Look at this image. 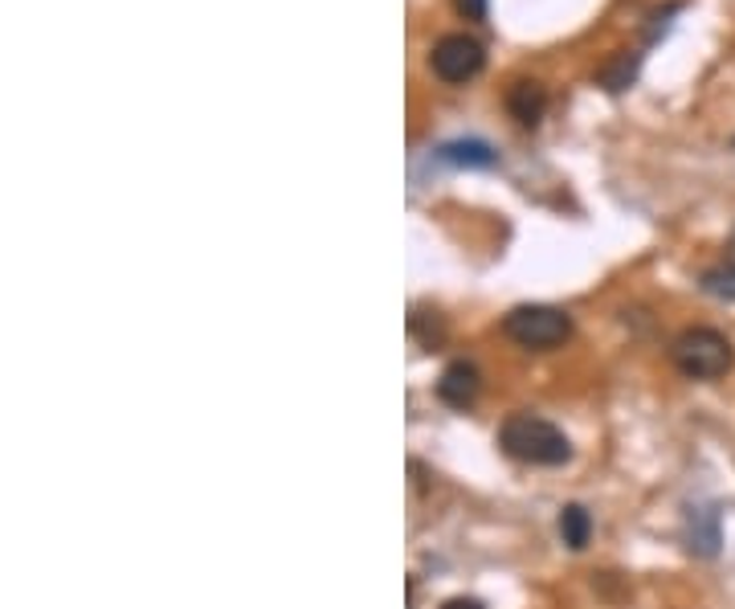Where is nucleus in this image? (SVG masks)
I'll return each instance as SVG.
<instances>
[{"label": "nucleus", "instance_id": "nucleus-1", "mask_svg": "<svg viewBox=\"0 0 735 609\" xmlns=\"http://www.w3.org/2000/svg\"><path fill=\"white\" fill-rule=\"evenodd\" d=\"M498 447L507 450L511 459L532 462V466H560L573 454L564 430H556L552 421L535 418V413H511L498 426Z\"/></svg>", "mask_w": 735, "mask_h": 609}, {"label": "nucleus", "instance_id": "nucleus-2", "mask_svg": "<svg viewBox=\"0 0 735 609\" xmlns=\"http://www.w3.org/2000/svg\"><path fill=\"white\" fill-rule=\"evenodd\" d=\"M674 365H679L682 377L691 380H720L727 368L735 365V348L732 339L715 332V327H686L679 339H674Z\"/></svg>", "mask_w": 735, "mask_h": 609}, {"label": "nucleus", "instance_id": "nucleus-3", "mask_svg": "<svg viewBox=\"0 0 735 609\" xmlns=\"http://www.w3.org/2000/svg\"><path fill=\"white\" fill-rule=\"evenodd\" d=\"M503 332H507V339H515L519 348L548 353V348H560L564 339L573 336V319H568V312H560V307L532 303V307H515V312L503 319Z\"/></svg>", "mask_w": 735, "mask_h": 609}, {"label": "nucleus", "instance_id": "nucleus-4", "mask_svg": "<svg viewBox=\"0 0 735 609\" xmlns=\"http://www.w3.org/2000/svg\"><path fill=\"white\" fill-rule=\"evenodd\" d=\"M482 66H486V54H482V45L470 38V33H445V38L433 45V54H429V70H433L441 82H450V86H462V82L479 78Z\"/></svg>", "mask_w": 735, "mask_h": 609}, {"label": "nucleus", "instance_id": "nucleus-5", "mask_svg": "<svg viewBox=\"0 0 735 609\" xmlns=\"http://www.w3.org/2000/svg\"><path fill=\"white\" fill-rule=\"evenodd\" d=\"M479 389H482L479 368L466 365V360H454V365L445 368V372H441V380H438V397L445 401V406H454V409L474 406Z\"/></svg>", "mask_w": 735, "mask_h": 609}, {"label": "nucleus", "instance_id": "nucleus-6", "mask_svg": "<svg viewBox=\"0 0 735 609\" xmlns=\"http://www.w3.org/2000/svg\"><path fill=\"white\" fill-rule=\"evenodd\" d=\"M507 111H511V119H519L523 127H535V123L544 119V111H548V91H544V82H535V78L511 82Z\"/></svg>", "mask_w": 735, "mask_h": 609}, {"label": "nucleus", "instance_id": "nucleus-7", "mask_svg": "<svg viewBox=\"0 0 735 609\" xmlns=\"http://www.w3.org/2000/svg\"><path fill=\"white\" fill-rule=\"evenodd\" d=\"M445 164H454V168H495L498 151L491 144H482V139H454V144H441L438 151Z\"/></svg>", "mask_w": 735, "mask_h": 609}, {"label": "nucleus", "instance_id": "nucleus-8", "mask_svg": "<svg viewBox=\"0 0 735 609\" xmlns=\"http://www.w3.org/2000/svg\"><path fill=\"white\" fill-rule=\"evenodd\" d=\"M560 536H564V544L568 548H588V536H592V515L580 507V503H568L560 512Z\"/></svg>", "mask_w": 735, "mask_h": 609}, {"label": "nucleus", "instance_id": "nucleus-9", "mask_svg": "<svg viewBox=\"0 0 735 609\" xmlns=\"http://www.w3.org/2000/svg\"><path fill=\"white\" fill-rule=\"evenodd\" d=\"M633 78H638V54H629V50H617L609 66H601V82L609 91H626Z\"/></svg>", "mask_w": 735, "mask_h": 609}, {"label": "nucleus", "instance_id": "nucleus-10", "mask_svg": "<svg viewBox=\"0 0 735 609\" xmlns=\"http://www.w3.org/2000/svg\"><path fill=\"white\" fill-rule=\"evenodd\" d=\"M703 291L715 298H727V303H735V266H715V271L703 274Z\"/></svg>", "mask_w": 735, "mask_h": 609}, {"label": "nucleus", "instance_id": "nucleus-11", "mask_svg": "<svg viewBox=\"0 0 735 609\" xmlns=\"http://www.w3.org/2000/svg\"><path fill=\"white\" fill-rule=\"evenodd\" d=\"M454 9L466 17V21H482V17H486V0H454Z\"/></svg>", "mask_w": 735, "mask_h": 609}, {"label": "nucleus", "instance_id": "nucleus-12", "mask_svg": "<svg viewBox=\"0 0 735 609\" xmlns=\"http://www.w3.org/2000/svg\"><path fill=\"white\" fill-rule=\"evenodd\" d=\"M441 609H482V601H474V597H450Z\"/></svg>", "mask_w": 735, "mask_h": 609}, {"label": "nucleus", "instance_id": "nucleus-13", "mask_svg": "<svg viewBox=\"0 0 735 609\" xmlns=\"http://www.w3.org/2000/svg\"><path fill=\"white\" fill-rule=\"evenodd\" d=\"M727 266H735V230L732 238H727Z\"/></svg>", "mask_w": 735, "mask_h": 609}]
</instances>
